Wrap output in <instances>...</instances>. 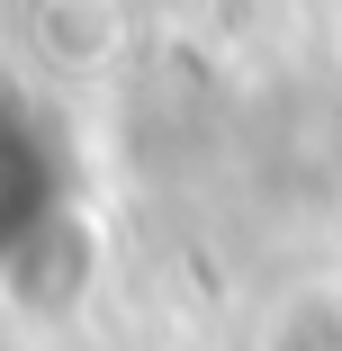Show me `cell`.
I'll return each mask as SVG.
<instances>
[{
	"mask_svg": "<svg viewBox=\"0 0 342 351\" xmlns=\"http://www.w3.org/2000/svg\"><path fill=\"white\" fill-rule=\"evenodd\" d=\"M261 351H342V289H297L270 315Z\"/></svg>",
	"mask_w": 342,
	"mask_h": 351,
	"instance_id": "obj_1",
	"label": "cell"
}]
</instances>
